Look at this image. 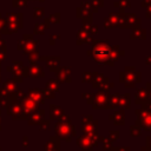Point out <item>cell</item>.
Segmentation results:
<instances>
[{
	"mask_svg": "<svg viewBox=\"0 0 151 151\" xmlns=\"http://www.w3.org/2000/svg\"><path fill=\"white\" fill-rule=\"evenodd\" d=\"M119 136H120V132L118 130H110L109 131V136H107V139L111 142V143H114L119 139Z\"/></svg>",
	"mask_w": 151,
	"mask_h": 151,
	"instance_id": "25",
	"label": "cell"
},
{
	"mask_svg": "<svg viewBox=\"0 0 151 151\" xmlns=\"http://www.w3.org/2000/svg\"><path fill=\"white\" fill-rule=\"evenodd\" d=\"M146 147L151 150V136H147L146 137Z\"/></svg>",
	"mask_w": 151,
	"mask_h": 151,
	"instance_id": "35",
	"label": "cell"
},
{
	"mask_svg": "<svg viewBox=\"0 0 151 151\" xmlns=\"http://www.w3.org/2000/svg\"><path fill=\"white\" fill-rule=\"evenodd\" d=\"M145 88H146V91L149 93V98L151 99V81H149V83L145 84Z\"/></svg>",
	"mask_w": 151,
	"mask_h": 151,
	"instance_id": "34",
	"label": "cell"
},
{
	"mask_svg": "<svg viewBox=\"0 0 151 151\" xmlns=\"http://www.w3.org/2000/svg\"><path fill=\"white\" fill-rule=\"evenodd\" d=\"M150 4H151V0H142V1H140V7L146 8Z\"/></svg>",
	"mask_w": 151,
	"mask_h": 151,
	"instance_id": "32",
	"label": "cell"
},
{
	"mask_svg": "<svg viewBox=\"0 0 151 151\" xmlns=\"http://www.w3.org/2000/svg\"><path fill=\"white\" fill-rule=\"evenodd\" d=\"M55 132L61 139L66 142H71L72 138L77 136V131L70 122H58L55 124Z\"/></svg>",
	"mask_w": 151,
	"mask_h": 151,
	"instance_id": "3",
	"label": "cell"
},
{
	"mask_svg": "<svg viewBox=\"0 0 151 151\" xmlns=\"http://www.w3.org/2000/svg\"><path fill=\"white\" fill-rule=\"evenodd\" d=\"M119 107H122L124 110L131 109V96H130V93L120 94V98H119Z\"/></svg>",
	"mask_w": 151,
	"mask_h": 151,
	"instance_id": "17",
	"label": "cell"
},
{
	"mask_svg": "<svg viewBox=\"0 0 151 151\" xmlns=\"http://www.w3.org/2000/svg\"><path fill=\"white\" fill-rule=\"evenodd\" d=\"M92 50L86 52L87 55L92 57L98 65H109L110 66V50L111 46L107 44V40H92Z\"/></svg>",
	"mask_w": 151,
	"mask_h": 151,
	"instance_id": "1",
	"label": "cell"
},
{
	"mask_svg": "<svg viewBox=\"0 0 151 151\" xmlns=\"http://www.w3.org/2000/svg\"><path fill=\"white\" fill-rule=\"evenodd\" d=\"M81 28L85 29L90 35H93V34L98 33V29H99L98 26L97 25H93V24H83Z\"/></svg>",
	"mask_w": 151,
	"mask_h": 151,
	"instance_id": "20",
	"label": "cell"
},
{
	"mask_svg": "<svg viewBox=\"0 0 151 151\" xmlns=\"http://www.w3.org/2000/svg\"><path fill=\"white\" fill-rule=\"evenodd\" d=\"M81 131L85 134H90V136L97 138L98 137V120L94 119L92 114L83 116Z\"/></svg>",
	"mask_w": 151,
	"mask_h": 151,
	"instance_id": "6",
	"label": "cell"
},
{
	"mask_svg": "<svg viewBox=\"0 0 151 151\" xmlns=\"http://www.w3.org/2000/svg\"><path fill=\"white\" fill-rule=\"evenodd\" d=\"M145 61H146V64H147V65H150V66H151V54H150V55H147V57L145 58Z\"/></svg>",
	"mask_w": 151,
	"mask_h": 151,
	"instance_id": "38",
	"label": "cell"
},
{
	"mask_svg": "<svg viewBox=\"0 0 151 151\" xmlns=\"http://www.w3.org/2000/svg\"><path fill=\"white\" fill-rule=\"evenodd\" d=\"M110 81V78L109 77H105V76H103L101 73H99V72H93V78H92V86L94 87V88H100V90H103L104 88V86L107 84Z\"/></svg>",
	"mask_w": 151,
	"mask_h": 151,
	"instance_id": "10",
	"label": "cell"
},
{
	"mask_svg": "<svg viewBox=\"0 0 151 151\" xmlns=\"http://www.w3.org/2000/svg\"><path fill=\"white\" fill-rule=\"evenodd\" d=\"M147 100H149V93H147L146 88H145V87L138 88L137 92H136V96H134V103H136L137 105H140V106H142V105L145 104Z\"/></svg>",
	"mask_w": 151,
	"mask_h": 151,
	"instance_id": "14",
	"label": "cell"
},
{
	"mask_svg": "<svg viewBox=\"0 0 151 151\" xmlns=\"http://www.w3.org/2000/svg\"><path fill=\"white\" fill-rule=\"evenodd\" d=\"M119 19H120V13H110V14L104 19L103 25H104V27L107 28V29L118 27Z\"/></svg>",
	"mask_w": 151,
	"mask_h": 151,
	"instance_id": "11",
	"label": "cell"
},
{
	"mask_svg": "<svg viewBox=\"0 0 151 151\" xmlns=\"http://www.w3.org/2000/svg\"><path fill=\"white\" fill-rule=\"evenodd\" d=\"M45 94H46L48 98H53V97H54V92H53V90H51L50 87L45 90Z\"/></svg>",
	"mask_w": 151,
	"mask_h": 151,
	"instance_id": "30",
	"label": "cell"
},
{
	"mask_svg": "<svg viewBox=\"0 0 151 151\" xmlns=\"http://www.w3.org/2000/svg\"><path fill=\"white\" fill-rule=\"evenodd\" d=\"M77 18L81 19L83 24H93L92 19H93V13L91 11V5L90 2L85 1L81 2V5L77 8Z\"/></svg>",
	"mask_w": 151,
	"mask_h": 151,
	"instance_id": "9",
	"label": "cell"
},
{
	"mask_svg": "<svg viewBox=\"0 0 151 151\" xmlns=\"http://www.w3.org/2000/svg\"><path fill=\"white\" fill-rule=\"evenodd\" d=\"M119 13H120V19H119V24H118L119 28L132 29V28L140 26V19L137 18L134 13H125V12H119Z\"/></svg>",
	"mask_w": 151,
	"mask_h": 151,
	"instance_id": "5",
	"label": "cell"
},
{
	"mask_svg": "<svg viewBox=\"0 0 151 151\" xmlns=\"http://www.w3.org/2000/svg\"><path fill=\"white\" fill-rule=\"evenodd\" d=\"M140 133H142V129L139 126H137L136 124L130 126V136L131 137H139Z\"/></svg>",
	"mask_w": 151,
	"mask_h": 151,
	"instance_id": "26",
	"label": "cell"
},
{
	"mask_svg": "<svg viewBox=\"0 0 151 151\" xmlns=\"http://www.w3.org/2000/svg\"><path fill=\"white\" fill-rule=\"evenodd\" d=\"M50 19H51V20H53V21H55V22H60V14H59V13H57V14L52 15Z\"/></svg>",
	"mask_w": 151,
	"mask_h": 151,
	"instance_id": "33",
	"label": "cell"
},
{
	"mask_svg": "<svg viewBox=\"0 0 151 151\" xmlns=\"http://www.w3.org/2000/svg\"><path fill=\"white\" fill-rule=\"evenodd\" d=\"M98 140L96 137H92L90 134H85L83 133L80 137L77 138V144L78 146L83 150V151H91L93 150L94 147L98 146Z\"/></svg>",
	"mask_w": 151,
	"mask_h": 151,
	"instance_id": "8",
	"label": "cell"
},
{
	"mask_svg": "<svg viewBox=\"0 0 151 151\" xmlns=\"http://www.w3.org/2000/svg\"><path fill=\"white\" fill-rule=\"evenodd\" d=\"M47 86H48V87H50L51 90H53V91H57V92H59V83L57 81V79H51V80L48 81Z\"/></svg>",
	"mask_w": 151,
	"mask_h": 151,
	"instance_id": "28",
	"label": "cell"
},
{
	"mask_svg": "<svg viewBox=\"0 0 151 151\" xmlns=\"http://www.w3.org/2000/svg\"><path fill=\"white\" fill-rule=\"evenodd\" d=\"M60 39V35H52L51 37V45H54V41Z\"/></svg>",
	"mask_w": 151,
	"mask_h": 151,
	"instance_id": "36",
	"label": "cell"
},
{
	"mask_svg": "<svg viewBox=\"0 0 151 151\" xmlns=\"http://www.w3.org/2000/svg\"><path fill=\"white\" fill-rule=\"evenodd\" d=\"M140 80H142V74L133 66H126L124 71H120L119 73V81L126 88L136 87V85L139 84Z\"/></svg>",
	"mask_w": 151,
	"mask_h": 151,
	"instance_id": "2",
	"label": "cell"
},
{
	"mask_svg": "<svg viewBox=\"0 0 151 151\" xmlns=\"http://www.w3.org/2000/svg\"><path fill=\"white\" fill-rule=\"evenodd\" d=\"M92 78H93V72L85 71L81 74V81L83 83H91L92 81Z\"/></svg>",
	"mask_w": 151,
	"mask_h": 151,
	"instance_id": "27",
	"label": "cell"
},
{
	"mask_svg": "<svg viewBox=\"0 0 151 151\" xmlns=\"http://www.w3.org/2000/svg\"><path fill=\"white\" fill-rule=\"evenodd\" d=\"M140 151H151V150H150V149H147L146 146H143V147L140 149Z\"/></svg>",
	"mask_w": 151,
	"mask_h": 151,
	"instance_id": "40",
	"label": "cell"
},
{
	"mask_svg": "<svg viewBox=\"0 0 151 151\" xmlns=\"http://www.w3.org/2000/svg\"><path fill=\"white\" fill-rule=\"evenodd\" d=\"M90 5H91L92 13H97L99 11V8H101L104 6V0H91Z\"/></svg>",
	"mask_w": 151,
	"mask_h": 151,
	"instance_id": "22",
	"label": "cell"
},
{
	"mask_svg": "<svg viewBox=\"0 0 151 151\" xmlns=\"http://www.w3.org/2000/svg\"><path fill=\"white\" fill-rule=\"evenodd\" d=\"M109 119L113 122L117 126H123L125 124V110L120 107V110L116 111L113 114H110Z\"/></svg>",
	"mask_w": 151,
	"mask_h": 151,
	"instance_id": "12",
	"label": "cell"
},
{
	"mask_svg": "<svg viewBox=\"0 0 151 151\" xmlns=\"http://www.w3.org/2000/svg\"><path fill=\"white\" fill-rule=\"evenodd\" d=\"M119 98H120V93L118 92L109 96V110L119 107Z\"/></svg>",
	"mask_w": 151,
	"mask_h": 151,
	"instance_id": "18",
	"label": "cell"
},
{
	"mask_svg": "<svg viewBox=\"0 0 151 151\" xmlns=\"http://www.w3.org/2000/svg\"><path fill=\"white\" fill-rule=\"evenodd\" d=\"M111 151H130V147H127V146H122V147H112V150Z\"/></svg>",
	"mask_w": 151,
	"mask_h": 151,
	"instance_id": "31",
	"label": "cell"
},
{
	"mask_svg": "<svg viewBox=\"0 0 151 151\" xmlns=\"http://www.w3.org/2000/svg\"><path fill=\"white\" fill-rule=\"evenodd\" d=\"M57 79L59 81L71 83V67H60L57 68Z\"/></svg>",
	"mask_w": 151,
	"mask_h": 151,
	"instance_id": "13",
	"label": "cell"
},
{
	"mask_svg": "<svg viewBox=\"0 0 151 151\" xmlns=\"http://www.w3.org/2000/svg\"><path fill=\"white\" fill-rule=\"evenodd\" d=\"M63 114V110L59 106L55 105H51V119H57L60 118V116Z\"/></svg>",
	"mask_w": 151,
	"mask_h": 151,
	"instance_id": "23",
	"label": "cell"
},
{
	"mask_svg": "<svg viewBox=\"0 0 151 151\" xmlns=\"http://www.w3.org/2000/svg\"><path fill=\"white\" fill-rule=\"evenodd\" d=\"M146 18H151V4L146 7Z\"/></svg>",
	"mask_w": 151,
	"mask_h": 151,
	"instance_id": "37",
	"label": "cell"
},
{
	"mask_svg": "<svg viewBox=\"0 0 151 151\" xmlns=\"http://www.w3.org/2000/svg\"><path fill=\"white\" fill-rule=\"evenodd\" d=\"M92 35H90L85 29L80 28L77 32V45H83V44H91L92 42Z\"/></svg>",
	"mask_w": 151,
	"mask_h": 151,
	"instance_id": "15",
	"label": "cell"
},
{
	"mask_svg": "<svg viewBox=\"0 0 151 151\" xmlns=\"http://www.w3.org/2000/svg\"><path fill=\"white\" fill-rule=\"evenodd\" d=\"M41 126H42L41 129H44V130H46V129H48V122H44Z\"/></svg>",
	"mask_w": 151,
	"mask_h": 151,
	"instance_id": "39",
	"label": "cell"
},
{
	"mask_svg": "<svg viewBox=\"0 0 151 151\" xmlns=\"http://www.w3.org/2000/svg\"><path fill=\"white\" fill-rule=\"evenodd\" d=\"M45 60H48L47 64L50 66V68L52 71H55L60 64V57H48V58H44Z\"/></svg>",
	"mask_w": 151,
	"mask_h": 151,
	"instance_id": "19",
	"label": "cell"
},
{
	"mask_svg": "<svg viewBox=\"0 0 151 151\" xmlns=\"http://www.w3.org/2000/svg\"><path fill=\"white\" fill-rule=\"evenodd\" d=\"M136 113V125L140 129L151 132V110L138 109L134 111Z\"/></svg>",
	"mask_w": 151,
	"mask_h": 151,
	"instance_id": "4",
	"label": "cell"
},
{
	"mask_svg": "<svg viewBox=\"0 0 151 151\" xmlns=\"http://www.w3.org/2000/svg\"><path fill=\"white\" fill-rule=\"evenodd\" d=\"M113 6L116 8H119L120 12H124L126 8H129L131 6V4H130V0H119V1H116L113 4Z\"/></svg>",
	"mask_w": 151,
	"mask_h": 151,
	"instance_id": "21",
	"label": "cell"
},
{
	"mask_svg": "<svg viewBox=\"0 0 151 151\" xmlns=\"http://www.w3.org/2000/svg\"><path fill=\"white\" fill-rule=\"evenodd\" d=\"M130 39H132V40H145L146 39V29L140 28V27L132 28V33L130 34Z\"/></svg>",
	"mask_w": 151,
	"mask_h": 151,
	"instance_id": "16",
	"label": "cell"
},
{
	"mask_svg": "<svg viewBox=\"0 0 151 151\" xmlns=\"http://www.w3.org/2000/svg\"><path fill=\"white\" fill-rule=\"evenodd\" d=\"M81 97L86 100V103H87V104L92 105V103H93V94H91V93H83V94H81Z\"/></svg>",
	"mask_w": 151,
	"mask_h": 151,
	"instance_id": "29",
	"label": "cell"
},
{
	"mask_svg": "<svg viewBox=\"0 0 151 151\" xmlns=\"http://www.w3.org/2000/svg\"><path fill=\"white\" fill-rule=\"evenodd\" d=\"M45 150L46 151H59V140H57V143H55L54 139L52 138V142H50L45 145Z\"/></svg>",
	"mask_w": 151,
	"mask_h": 151,
	"instance_id": "24",
	"label": "cell"
},
{
	"mask_svg": "<svg viewBox=\"0 0 151 151\" xmlns=\"http://www.w3.org/2000/svg\"><path fill=\"white\" fill-rule=\"evenodd\" d=\"M109 91L99 90L93 94L92 107L94 110H109Z\"/></svg>",
	"mask_w": 151,
	"mask_h": 151,
	"instance_id": "7",
	"label": "cell"
}]
</instances>
